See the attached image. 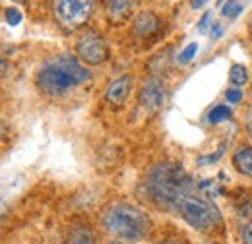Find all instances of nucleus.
<instances>
[{
	"mask_svg": "<svg viewBox=\"0 0 252 244\" xmlns=\"http://www.w3.org/2000/svg\"><path fill=\"white\" fill-rule=\"evenodd\" d=\"M76 53L80 57V61L90 64V66H97L109 59V49L105 39L97 33V31H84L82 37L76 43Z\"/></svg>",
	"mask_w": 252,
	"mask_h": 244,
	"instance_id": "nucleus-5",
	"label": "nucleus"
},
{
	"mask_svg": "<svg viewBox=\"0 0 252 244\" xmlns=\"http://www.w3.org/2000/svg\"><path fill=\"white\" fill-rule=\"evenodd\" d=\"M4 18H6V22H8L12 28L20 26V24H22V20H24V16H22V12H20L18 8H6Z\"/></svg>",
	"mask_w": 252,
	"mask_h": 244,
	"instance_id": "nucleus-16",
	"label": "nucleus"
},
{
	"mask_svg": "<svg viewBox=\"0 0 252 244\" xmlns=\"http://www.w3.org/2000/svg\"><path fill=\"white\" fill-rule=\"evenodd\" d=\"M196 53H198V43H190V45H187V47L183 49V53L179 55V64H190L192 59L196 57Z\"/></svg>",
	"mask_w": 252,
	"mask_h": 244,
	"instance_id": "nucleus-15",
	"label": "nucleus"
},
{
	"mask_svg": "<svg viewBox=\"0 0 252 244\" xmlns=\"http://www.w3.org/2000/svg\"><path fill=\"white\" fill-rule=\"evenodd\" d=\"M88 80L90 70L84 64H80L72 57H55L39 68L35 84L41 93L59 97Z\"/></svg>",
	"mask_w": 252,
	"mask_h": 244,
	"instance_id": "nucleus-2",
	"label": "nucleus"
},
{
	"mask_svg": "<svg viewBox=\"0 0 252 244\" xmlns=\"http://www.w3.org/2000/svg\"><path fill=\"white\" fill-rule=\"evenodd\" d=\"M210 20H212V12H206L202 18H200V22H198V31H204L208 30V24H210Z\"/></svg>",
	"mask_w": 252,
	"mask_h": 244,
	"instance_id": "nucleus-18",
	"label": "nucleus"
},
{
	"mask_svg": "<svg viewBox=\"0 0 252 244\" xmlns=\"http://www.w3.org/2000/svg\"><path fill=\"white\" fill-rule=\"evenodd\" d=\"M229 80H231L233 86L243 88V86L249 82V70H247L243 64H233L231 70H229Z\"/></svg>",
	"mask_w": 252,
	"mask_h": 244,
	"instance_id": "nucleus-12",
	"label": "nucleus"
},
{
	"mask_svg": "<svg viewBox=\"0 0 252 244\" xmlns=\"http://www.w3.org/2000/svg\"><path fill=\"white\" fill-rule=\"evenodd\" d=\"M136 0H107V18L113 24H123L132 16Z\"/></svg>",
	"mask_w": 252,
	"mask_h": 244,
	"instance_id": "nucleus-9",
	"label": "nucleus"
},
{
	"mask_svg": "<svg viewBox=\"0 0 252 244\" xmlns=\"http://www.w3.org/2000/svg\"><path fill=\"white\" fill-rule=\"evenodd\" d=\"M243 241L245 244H252V223H247L243 227Z\"/></svg>",
	"mask_w": 252,
	"mask_h": 244,
	"instance_id": "nucleus-19",
	"label": "nucleus"
},
{
	"mask_svg": "<svg viewBox=\"0 0 252 244\" xmlns=\"http://www.w3.org/2000/svg\"><path fill=\"white\" fill-rule=\"evenodd\" d=\"M212 31H210V37L212 39H220L221 35H223V28H221V24H214V26H210Z\"/></svg>",
	"mask_w": 252,
	"mask_h": 244,
	"instance_id": "nucleus-20",
	"label": "nucleus"
},
{
	"mask_svg": "<svg viewBox=\"0 0 252 244\" xmlns=\"http://www.w3.org/2000/svg\"><path fill=\"white\" fill-rule=\"evenodd\" d=\"M130 90H132V76L125 74L109 84V88L105 92V101L113 107H121L126 101V97L130 95Z\"/></svg>",
	"mask_w": 252,
	"mask_h": 244,
	"instance_id": "nucleus-7",
	"label": "nucleus"
},
{
	"mask_svg": "<svg viewBox=\"0 0 252 244\" xmlns=\"http://www.w3.org/2000/svg\"><path fill=\"white\" fill-rule=\"evenodd\" d=\"M206 2H208V0H190V8H192V10H200Z\"/></svg>",
	"mask_w": 252,
	"mask_h": 244,
	"instance_id": "nucleus-21",
	"label": "nucleus"
},
{
	"mask_svg": "<svg viewBox=\"0 0 252 244\" xmlns=\"http://www.w3.org/2000/svg\"><path fill=\"white\" fill-rule=\"evenodd\" d=\"M161 30V20L154 12H140L134 18V35L140 39H150Z\"/></svg>",
	"mask_w": 252,
	"mask_h": 244,
	"instance_id": "nucleus-8",
	"label": "nucleus"
},
{
	"mask_svg": "<svg viewBox=\"0 0 252 244\" xmlns=\"http://www.w3.org/2000/svg\"><path fill=\"white\" fill-rule=\"evenodd\" d=\"M103 225L111 235L125 241H140L152 229L150 217L130 204H113L107 208L103 214Z\"/></svg>",
	"mask_w": 252,
	"mask_h": 244,
	"instance_id": "nucleus-3",
	"label": "nucleus"
},
{
	"mask_svg": "<svg viewBox=\"0 0 252 244\" xmlns=\"http://www.w3.org/2000/svg\"><path fill=\"white\" fill-rule=\"evenodd\" d=\"M148 194L161 210L181 215L192 229L212 231L221 223L220 210L192 181L183 165L161 163L148 177Z\"/></svg>",
	"mask_w": 252,
	"mask_h": 244,
	"instance_id": "nucleus-1",
	"label": "nucleus"
},
{
	"mask_svg": "<svg viewBox=\"0 0 252 244\" xmlns=\"http://www.w3.org/2000/svg\"><path fill=\"white\" fill-rule=\"evenodd\" d=\"M138 101L148 113H158L159 109L165 105V101H167V90H165L163 80L158 78V76L148 78L140 88Z\"/></svg>",
	"mask_w": 252,
	"mask_h": 244,
	"instance_id": "nucleus-6",
	"label": "nucleus"
},
{
	"mask_svg": "<svg viewBox=\"0 0 252 244\" xmlns=\"http://www.w3.org/2000/svg\"><path fill=\"white\" fill-rule=\"evenodd\" d=\"M227 119H231V109L227 105H216L208 115L210 124H220V122L227 121Z\"/></svg>",
	"mask_w": 252,
	"mask_h": 244,
	"instance_id": "nucleus-13",
	"label": "nucleus"
},
{
	"mask_svg": "<svg viewBox=\"0 0 252 244\" xmlns=\"http://www.w3.org/2000/svg\"><path fill=\"white\" fill-rule=\"evenodd\" d=\"M161 244H181V243H179V241H171V239H169V241H163Z\"/></svg>",
	"mask_w": 252,
	"mask_h": 244,
	"instance_id": "nucleus-22",
	"label": "nucleus"
},
{
	"mask_svg": "<svg viewBox=\"0 0 252 244\" xmlns=\"http://www.w3.org/2000/svg\"><path fill=\"white\" fill-rule=\"evenodd\" d=\"M68 244H95V237L94 233H92V229L86 227V225L74 227L72 233H70Z\"/></svg>",
	"mask_w": 252,
	"mask_h": 244,
	"instance_id": "nucleus-11",
	"label": "nucleus"
},
{
	"mask_svg": "<svg viewBox=\"0 0 252 244\" xmlns=\"http://www.w3.org/2000/svg\"><path fill=\"white\" fill-rule=\"evenodd\" d=\"M95 0H53V12L66 30L84 26L94 14Z\"/></svg>",
	"mask_w": 252,
	"mask_h": 244,
	"instance_id": "nucleus-4",
	"label": "nucleus"
},
{
	"mask_svg": "<svg viewBox=\"0 0 252 244\" xmlns=\"http://www.w3.org/2000/svg\"><path fill=\"white\" fill-rule=\"evenodd\" d=\"M225 97H227V101H229L231 105H235V103H239V101L243 99V92H241V90H227Z\"/></svg>",
	"mask_w": 252,
	"mask_h": 244,
	"instance_id": "nucleus-17",
	"label": "nucleus"
},
{
	"mask_svg": "<svg viewBox=\"0 0 252 244\" xmlns=\"http://www.w3.org/2000/svg\"><path fill=\"white\" fill-rule=\"evenodd\" d=\"M210 244H214V243H210Z\"/></svg>",
	"mask_w": 252,
	"mask_h": 244,
	"instance_id": "nucleus-24",
	"label": "nucleus"
},
{
	"mask_svg": "<svg viewBox=\"0 0 252 244\" xmlns=\"http://www.w3.org/2000/svg\"><path fill=\"white\" fill-rule=\"evenodd\" d=\"M16 2H26V0H16Z\"/></svg>",
	"mask_w": 252,
	"mask_h": 244,
	"instance_id": "nucleus-23",
	"label": "nucleus"
},
{
	"mask_svg": "<svg viewBox=\"0 0 252 244\" xmlns=\"http://www.w3.org/2000/svg\"><path fill=\"white\" fill-rule=\"evenodd\" d=\"M233 167L245 175V177H252V148L251 146H243L239 148L235 155H233Z\"/></svg>",
	"mask_w": 252,
	"mask_h": 244,
	"instance_id": "nucleus-10",
	"label": "nucleus"
},
{
	"mask_svg": "<svg viewBox=\"0 0 252 244\" xmlns=\"http://www.w3.org/2000/svg\"><path fill=\"white\" fill-rule=\"evenodd\" d=\"M241 12H243V6H241L239 0H227L221 6V16L223 18H237Z\"/></svg>",
	"mask_w": 252,
	"mask_h": 244,
	"instance_id": "nucleus-14",
	"label": "nucleus"
}]
</instances>
